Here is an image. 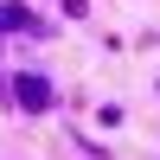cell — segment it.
Instances as JSON below:
<instances>
[{
  "label": "cell",
  "mask_w": 160,
  "mask_h": 160,
  "mask_svg": "<svg viewBox=\"0 0 160 160\" xmlns=\"http://www.w3.org/2000/svg\"><path fill=\"white\" fill-rule=\"evenodd\" d=\"M19 102H26V109H45V102H51L45 77H19Z\"/></svg>",
  "instance_id": "cell-1"
}]
</instances>
